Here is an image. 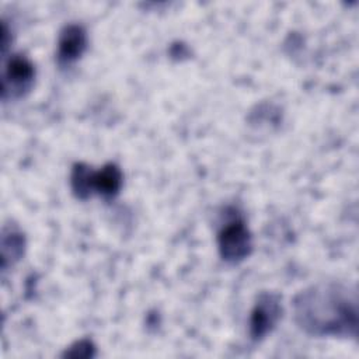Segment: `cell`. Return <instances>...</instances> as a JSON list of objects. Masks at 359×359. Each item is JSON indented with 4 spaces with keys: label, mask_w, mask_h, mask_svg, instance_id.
I'll return each mask as SVG.
<instances>
[{
    "label": "cell",
    "mask_w": 359,
    "mask_h": 359,
    "mask_svg": "<svg viewBox=\"0 0 359 359\" xmlns=\"http://www.w3.org/2000/svg\"><path fill=\"white\" fill-rule=\"evenodd\" d=\"M35 70L32 63L21 56L14 55L8 59L1 81V97L3 100L17 98L27 93L34 83Z\"/></svg>",
    "instance_id": "3957f363"
},
{
    "label": "cell",
    "mask_w": 359,
    "mask_h": 359,
    "mask_svg": "<svg viewBox=\"0 0 359 359\" xmlns=\"http://www.w3.org/2000/svg\"><path fill=\"white\" fill-rule=\"evenodd\" d=\"M297 324L314 335H348L356 331V302L335 285H318L294 300Z\"/></svg>",
    "instance_id": "6da1fadb"
},
{
    "label": "cell",
    "mask_w": 359,
    "mask_h": 359,
    "mask_svg": "<svg viewBox=\"0 0 359 359\" xmlns=\"http://www.w3.org/2000/svg\"><path fill=\"white\" fill-rule=\"evenodd\" d=\"M73 189L80 198H86L91 192L104 196H114L122 184V174L114 164H108L100 171H91L83 164L74 167L72 174Z\"/></svg>",
    "instance_id": "7a4b0ae2"
},
{
    "label": "cell",
    "mask_w": 359,
    "mask_h": 359,
    "mask_svg": "<svg viewBox=\"0 0 359 359\" xmlns=\"http://www.w3.org/2000/svg\"><path fill=\"white\" fill-rule=\"evenodd\" d=\"M280 316L279 299L275 294H262L251 313V335L255 339L265 337L276 324Z\"/></svg>",
    "instance_id": "5b68a950"
},
{
    "label": "cell",
    "mask_w": 359,
    "mask_h": 359,
    "mask_svg": "<svg viewBox=\"0 0 359 359\" xmlns=\"http://www.w3.org/2000/svg\"><path fill=\"white\" fill-rule=\"evenodd\" d=\"M219 248L223 259L236 262L244 259L251 250V236L241 220H234L223 227L219 234Z\"/></svg>",
    "instance_id": "277c9868"
},
{
    "label": "cell",
    "mask_w": 359,
    "mask_h": 359,
    "mask_svg": "<svg viewBox=\"0 0 359 359\" xmlns=\"http://www.w3.org/2000/svg\"><path fill=\"white\" fill-rule=\"evenodd\" d=\"M87 45V35L86 31L76 24L67 25L60 36H59V49H57V59L63 65H69L77 60Z\"/></svg>",
    "instance_id": "8992f818"
},
{
    "label": "cell",
    "mask_w": 359,
    "mask_h": 359,
    "mask_svg": "<svg viewBox=\"0 0 359 359\" xmlns=\"http://www.w3.org/2000/svg\"><path fill=\"white\" fill-rule=\"evenodd\" d=\"M3 247H11L10 252L3 255V265H4L8 258L17 259L20 257V254L22 251V238L20 237V234H17L14 231H10L8 234L4 231V234H3Z\"/></svg>",
    "instance_id": "52a82bcc"
}]
</instances>
